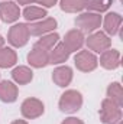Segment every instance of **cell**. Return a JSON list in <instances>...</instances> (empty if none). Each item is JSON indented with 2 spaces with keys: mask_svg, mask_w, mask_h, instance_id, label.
<instances>
[{
  "mask_svg": "<svg viewBox=\"0 0 123 124\" xmlns=\"http://www.w3.org/2000/svg\"><path fill=\"white\" fill-rule=\"evenodd\" d=\"M100 120L104 124H117L122 120V110L120 105L110 101L109 98L103 100L101 110H100Z\"/></svg>",
  "mask_w": 123,
  "mask_h": 124,
  "instance_id": "1",
  "label": "cell"
},
{
  "mask_svg": "<svg viewBox=\"0 0 123 124\" xmlns=\"http://www.w3.org/2000/svg\"><path fill=\"white\" fill-rule=\"evenodd\" d=\"M81 105H83V97L78 91L70 90L61 95L60 108L64 113H75L81 108Z\"/></svg>",
  "mask_w": 123,
  "mask_h": 124,
  "instance_id": "2",
  "label": "cell"
},
{
  "mask_svg": "<svg viewBox=\"0 0 123 124\" xmlns=\"http://www.w3.org/2000/svg\"><path fill=\"white\" fill-rule=\"evenodd\" d=\"M75 25L77 28H80L81 32H94L97 28H100L101 25V16L98 13H93V12H87V13H81L77 19H75Z\"/></svg>",
  "mask_w": 123,
  "mask_h": 124,
  "instance_id": "3",
  "label": "cell"
},
{
  "mask_svg": "<svg viewBox=\"0 0 123 124\" xmlns=\"http://www.w3.org/2000/svg\"><path fill=\"white\" fill-rule=\"evenodd\" d=\"M29 35H31V33H29L28 25H25V23H18V25H15V26L10 28L7 39H9V42H10L13 46L20 48V46H23V45L28 43Z\"/></svg>",
  "mask_w": 123,
  "mask_h": 124,
  "instance_id": "4",
  "label": "cell"
},
{
  "mask_svg": "<svg viewBox=\"0 0 123 124\" xmlns=\"http://www.w3.org/2000/svg\"><path fill=\"white\" fill-rule=\"evenodd\" d=\"M74 62H75V66L83 71V72H90V71H94L97 68V58L93 55L91 52L88 51H80L75 58H74Z\"/></svg>",
  "mask_w": 123,
  "mask_h": 124,
  "instance_id": "5",
  "label": "cell"
},
{
  "mask_svg": "<svg viewBox=\"0 0 123 124\" xmlns=\"http://www.w3.org/2000/svg\"><path fill=\"white\" fill-rule=\"evenodd\" d=\"M110 45H112L110 38L103 32H96L87 39V46L94 52H104L106 49L110 48Z\"/></svg>",
  "mask_w": 123,
  "mask_h": 124,
  "instance_id": "6",
  "label": "cell"
},
{
  "mask_svg": "<svg viewBox=\"0 0 123 124\" xmlns=\"http://www.w3.org/2000/svg\"><path fill=\"white\" fill-rule=\"evenodd\" d=\"M22 114L26 118H36L44 114V104L36 98H28L22 104Z\"/></svg>",
  "mask_w": 123,
  "mask_h": 124,
  "instance_id": "7",
  "label": "cell"
},
{
  "mask_svg": "<svg viewBox=\"0 0 123 124\" xmlns=\"http://www.w3.org/2000/svg\"><path fill=\"white\" fill-rule=\"evenodd\" d=\"M67 49L70 52H77L81 49V46L84 45V35L81 31H77V29H72V31L67 32L65 38H64V42H62Z\"/></svg>",
  "mask_w": 123,
  "mask_h": 124,
  "instance_id": "8",
  "label": "cell"
},
{
  "mask_svg": "<svg viewBox=\"0 0 123 124\" xmlns=\"http://www.w3.org/2000/svg\"><path fill=\"white\" fill-rule=\"evenodd\" d=\"M0 16H1L3 22L12 23V22L19 19L20 10H19L16 3H13V1H3V3H0Z\"/></svg>",
  "mask_w": 123,
  "mask_h": 124,
  "instance_id": "9",
  "label": "cell"
},
{
  "mask_svg": "<svg viewBox=\"0 0 123 124\" xmlns=\"http://www.w3.org/2000/svg\"><path fill=\"white\" fill-rule=\"evenodd\" d=\"M28 62L35 68H44L49 63V52L33 46V49L28 55Z\"/></svg>",
  "mask_w": 123,
  "mask_h": 124,
  "instance_id": "10",
  "label": "cell"
},
{
  "mask_svg": "<svg viewBox=\"0 0 123 124\" xmlns=\"http://www.w3.org/2000/svg\"><path fill=\"white\" fill-rule=\"evenodd\" d=\"M100 65L106 69H116L120 65V54L116 49H106L101 52Z\"/></svg>",
  "mask_w": 123,
  "mask_h": 124,
  "instance_id": "11",
  "label": "cell"
},
{
  "mask_svg": "<svg viewBox=\"0 0 123 124\" xmlns=\"http://www.w3.org/2000/svg\"><path fill=\"white\" fill-rule=\"evenodd\" d=\"M28 28H29V33L31 35H33V36H42V35L54 31L57 28V20L52 19V17H49V19H45L42 22L32 23L31 26H28Z\"/></svg>",
  "mask_w": 123,
  "mask_h": 124,
  "instance_id": "12",
  "label": "cell"
},
{
  "mask_svg": "<svg viewBox=\"0 0 123 124\" xmlns=\"http://www.w3.org/2000/svg\"><path fill=\"white\" fill-rule=\"evenodd\" d=\"M52 79L58 87H67L72 79V69L70 66H60L52 72Z\"/></svg>",
  "mask_w": 123,
  "mask_h": 124,
  "instance_id": "13",
  "label": "cell"
},
{
  "mask_svg": "<svg viewBox=\"0 0 123 124\" xmlns=\"http://www.w3.org/2000/svg\"><path fill=\"white\" fill-rule=\"evenodd\" d=\"M18 98V87L10 81L0 82V100L4 102H13Z\"/></svg>",
  "mask_w": 123,
  "mask_h": 124,
  "instance_id": "14",
  "label": "cell"
},
{
  "mask_svg": "<svg viewBox=\"0 0 123 124\" xmlns=\"http://www.w3.org/2000/svg\"><path fill=\"white\" fill-rule=\"evenodd\" d=\"M70 51L64 43H57L49 52V63H62L70 58Z\"/></svg>",
  "mask_w": 123,
  "mask_h": 124,
  "instance_id": "15",
  "label": "cell"
},
{
  "mask_svg": "<svg viewBox=\"0 0 123 124\" xmlns=\"http://www.w3.org/2000/svg\"><path fill=\"white\" fill-rule=\"evenodd\" d=\"M122 25V16L117 13H109L104 19V31L109 35H116Z\"/></svg>",
  "mask_w": 123,
  "mask_h": 124,
  "instance_id": "16",
  "label": "cell"
},
{
  "mask_svg": "<svg viewBox=\"0 0 123 124\" xmlns=\"http://www.w3.org/2000/svg\"><path fill=\"white\" fill-rule=\"evenodd\" d=\"M12 77H13L15 82H18V84H20V85H25V84H28V82L32 81L33 72H32L28 66H18V68L13 69Z\"/></svg>",
  "mask_w": 123,
  "mask_h": 124,
  "instance_id": "17",
  "label": "cell"
},
{
  "mask_svg": "<svg viewBox=\"0 0 123 124\" xmlns=\"http://www.w3.org/2000/svg\"><path fill=\"white\" fill-rule=\"evenodd\" d=\"M18 61V55L10 48H1L0 49V68H10Z\"/></svg>",
  "mask_w": 123,
  "mask_h": 124,
  "instance_id": "18",
  "label": "cell"
},
{
  "mask_svg": "<svg viewBox=\"0 0 123 124\" xmlns=\"http://www.w3.org/2000/svg\"><path fill=\"white\" fill-rule=\"evenodd\" d=\"M58 39H60V36L57 35V33H49V35H42V38L35 43V46L36 48H41V49H44V51H51L57 43H58Z\"/></svg>",
  "mask_w": 123,
  "mask_h": 124,
  "instance_id": "19",
  "label": "cell"
},
{
  "mask_svg": "<svg viewBox=\"0 0 123 124\" xmlns=\"http://www.w3.org/2000/svg\"><path fill=\"white\" fill-rule=\"evenodd\" d=\"M87 0H61V9L67 13H77L86 9Z\"/></svg>",
  "mask_w": 123,
  "mask_h": 124,
  "instance_id": "20",
  "label": "cell"
},
{
  "mask_svg": "<svg viewBox=\"0 0 123 124\" xmlns=\"http://www.w3.org/2000/svg\"><path fill=\"white\" fill-rule=\"evenodd\" d=\"M107 97L110 101L116 102L117 105H122L123 102V90H122V85L119 82H113L109 85L107 88Z\"/></svg>",
  "mask_w": 123,
  "mask_h": 124,
  "instance_id": "21",
  "label": "cell"
},
{
  "mask_svg": "<svg viewBox=\"0 0 123 124\" xmlns=\"http://www.w3.org/2000/svg\"><path fill=\"white\" fill-rule=\"evenodd\" d=\"M46 16V10L42 9V7H36V6H31V7H26L23 10V17L29 22L33 20H38V19H42Z\"/></svg>",
  "mask_w": 123,
  "mask_h": 124,
  "instance_id": "22",
  "label": "cell"
},
{
  "mask_svg": "<svg viewBox=\"0 0 123 124\" xmlns=\"http://www.w3.org/2000/svg\"><path fill=\"white\" fill-rule=\"evenodd\" d=\"M110 6H112V0H87L86 9L101 13V12H106Z\"/></svg>",
  "mask_w": 123,
  "mask_h": 124,
  "instance_id": "23",
  "label": "cell"
},
{
  "mask_svg": "<svg viewBox=\"0 0 123 124\" xmlns=\"http://www.w3.org/2000/svg\"><path fill=\"white\" fill-rule=\"evenodd\" d=\"M62 124H84L80 118H75V117H70V118H65Z\"/></svg>",
  "mask_w": 123,
  "mask_h": 124,
  "instance_id": "24",
  "label": "cell"
},
{
  "mask_svg": "<svg viewBox=\"0 0 123 124\" xmlns=\"http://www.w3.org/2000/svg\"><path fill=\"white\" fill-rule=\"evenodd\" d=\"M35 1L42 4V6H45V7H51V6H54L57 3V0H35Z\"/></svg>",
  "mask_w": 123,
  "mask_h": 124,
  "instance_id": "25",
  "label": "cell"
},
{
  "mask_svg": "<svg viewBox=\"0 0 123 124\" xmlns=\"http://www.w3.org/2000/svg\"><path fill=\"white\" fill-rule=\"evenodd\" d=\"M19 4H29V3H33L35 0H18Z\"/></svg>",
  "mask_w": 123,
  "mask_h": 124,
  "instance_id": "26",
  "label": "cell"
},
{
  "mask_svg": "<svg viewBox=\"0 0 123 124\" xmlns=\"http://www.w3.org/2000/svg\"><path fill=\"white\" fill-rule=\"evenodd\" d=\"M12 124H28L26 121H23V120H16V121H13Z\"/></svg>",
  "mask_w": 123,
  "mask_h": 124,
  "instance_id": "27",
  "label": "cell"
},
{
  "mask_svg": "<svg viewBox=\"0 0 123 124\" xmlns=\"http://www.w3.org/2000/svg\"><path fill=\"white\" fill-rule=\"evenodd\" d=\"M3 45H4V39H3V38L0 36V49L3 48Z\"/></svg>",
  "mask_w": 123,
  "mask_h": 124,
  "instance_id": "28",
  "label": "cell"
},
{
  "mask_svg": "<svg viewBox=\"0 0 123 124\" xmlns=\"http://www.w3.org/2000/svg\"><path fill=\"white\" fill-rule=\"evenodd\" d=\"M117 124H122V120H120V121H119V123H117Z\"/></svg>",
  "mask_w": 123,
  "mask_h": 124,
  "instance_id": "29",
  "label": "cell"
}]
</instances>
